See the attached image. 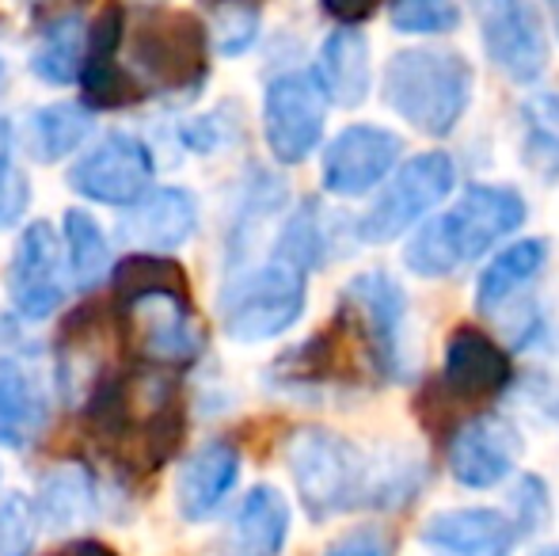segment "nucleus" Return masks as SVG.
I'll return each instance as SVG.
<instances>
[{
    "label": "nucleus",
    "mask_w": 559,
    "mask_h": 556,
    "mask_svg": "<svg viewBox=\"0 0 559 556\" xmlns=\"http://www.w3.org/2000/svg\"><path fill=\"white\" fill-rule=\"evenodd\" d=\"M548 511H552V504H548V484L540 481V476H522L514 488V514H510L514 527L518 530L545 527Z\"/></svg>",
    "instance_id": "nucleus-36"
},
{
    "label": "nucleus",
    "mask_w": 559,
    "mask_h": 556,
    "mask_svg": "<svg viewBox=\"0 0 559 556\" xmlns=\"http://www.w3.org/2000/svg\"><path fill=\"white\" fill-rule=\"evenodd\" d=\"M84 427L122 465H141L153 473L176 458L187 430V409L176 381L148 366L99 381L84 409Z\"/></svg>",
    "instance_id": "nucleus-1"
},
{
    "label": "nucleus",
    "mask_w": 559,
    "mask_h": 556,
    "mask_svg": "<svg viewBox=\"0 0 559 556\" xmlns=\"http://www.w3.org/2000/svg\"><path fill=\"white\" fill-rule=\"evenodd\" d=\"M545 260H548V240L530 237V240H514V245H507L491 263H487L484 275H479V282H476V309L479 312L502 309L518 289H525L533 279L540 275Z\"/></svg>",
    "instance_id": "nucleus-22"
},
{
    "label": "nucleus",
    "mask_w": 559,
    "mask_h": 556,
    "mask_svg": "<svg viewBox=\"0 0 559 556\" xmlns=\"http://www.w3.org/2000/svg\"><path fill=\"white\" fill-rule=\"evenodd\" d=\"M122 50L130 76L148 92H194L210 73V31L199 15L176 8H141L126 15Z\"/></svg>",
    "instance_id": "nucleus-3"
},
{
    "label": "nucleus",
    "mask_w": 559,
    "mask_h": 556,
    "mask_svg": "<svg viewBox=\"0 0 559 556\" xmlns=\"http://www.w3.org/2000/svg\"><path fill=\"white\" fill-rule=\"evenodd\" d=\"M199 229V202L183 187H148L118 222V237L133 252H171Z\"/></svg>",
    "instance_id": "nucleus-17"
},
{
    "label": "nucleus",
    "mask_w": 559,
    "mask_h": 556,
    "mask_svg": "<svg viewBox=\"0 0 559 556\" xmlns=\"http://www.w3.org/2000/svg\"><path fill=\"white\" fill-rule=\"evenodd\" d=\"M324 556H389V537L377 527H358L328 545Z\"/></svg>",
    "instance_id": "nucleus-37"
},
{
    "label": "nucleus",
    "mask_w": 559,
    "mask_h": 556,
    "mask_svg": "<svg viewBox=\"0 0 559 556\" xmlns=\"http://www.w3.org/2000/svg\"><path fill=\"white\" fill-rule=\"evenodd\" d=\"M289 537V504L278 488L259 484L240 499L222 534L225 556H282Z\"/></svg>",
    "instance_id": "nucleus-19"
},
{
    "label": "nucleus",
    "mask_w": 559,
    "mask_h": 556,
    "mask_svg": "<svg viewBox=\"0 0 559 556\" xmlns=\"http://www.w3.org/2000/svg\"><path fill=\"white\" fill-rule=\"evenodd\" d=\"M84 58H88V35H84L81 15L61 12L38 38L31 54V73L46 84H73L81 81Z\"/></svg>",
    "instance_id": "nucleus-24"
},
{
    "label": "nucleus",
    "mask_w": 559,
    "mask_h": 556,
    "mask_svg": "<svg viewBox=\"0 0 559 556\" xmlns=\"http://www.w3.org/2000/svg\"><path fill=\"white\" fill-rule=\"evenodd\" d=\"M46 397L20 363H0V446H27L46 427Z\"/></svg>",
    "instance_id": "nucleus-23"
},
{
    "label": "nucleus",
    "mask_w": 559,
    "mask_h": 556,
    "mask_svg": "<svg viewBox=\"0 0 559 556\" xmlns=\"http://www.w3.org/2000/svg\"><path fill=\"white\" fill-rule=\"evenodd\" d=\"M525 217H530V206H525L522 194L514 187L499 184H472L456 199V206L445 210V225L464 263L491 252L499 240L514 237L525 225Z\"/></svg>",
    "instance_id": "nucleus-15"
},
{
    "label": "nucleus",
    "mask_w": 559,
    "mask_h": 556,
    "mask_svg": "<svg viewBox=\"0 0 559 556\" xmlns=\"http://www.w3.org/2000/svg\"><path fill=\"white\" fill-rule=\"evenodd\" d=\"M328 127V99L312 73H282L266 84L263 138L278 164H301Z\"/></svg>",
    "instance_id": "nucleus-9"
},
{
    "label": "nucleus",
    "mask_w": 559,
    "mask_h": 556,
    "mask_svg": "<svg viewBox=\"0 0 559 556\" xmlns=\"http://www.w3.org/2000/svg\"><path fill=\"white\" fill-rule=\"evenodd\" d=\"M27 206V184L12 161V122L0 115V225L15 222Z\"/></svg>",
    "instance_id": "nucleus-35"
},
{
    "label": "nucleus",
    "mask_w": 559,
    "mask_h": 556,
    "mask_svg": "<svg viewBox=\"0 0 559 556\" xmlns=\"http://www.w3.org/2000/svg\"><path fill=\"white\" fill-rule=\"evenodd\" d=\"M61 233H66V256L76 286H96L107 275V268H111V245H107L96 217H88L84 210H66Z\"/></svg>",
    "instance_id": "nucleus-28"
},
{
    "label": "nucleus",
    "mask_w": 559,
    "mask_h": 556,
    "mask_svg": "<svg viewBox=\"0 0 559 556\" xmlns=\"http://www.w3.org/2000/svg\"><path fill=\"white\" fill-rule=\"evenodd\" d=\"M346 312L354 317L366 358L384 381L407 374V294L389 271H366L343 289Z\"/></svg>",
    "instance_id": "nucleus-7"
},
{
    "label": "nucleus",
    "mask_w": 559,
    "mask_h": 556,
    "mask_svg": "<svg viewBox=\"0 0 559 556\" xmlns=\"http://www.w3.org/2000/svg\"><path fill=\"white\" fill-rule=\"evenodd\" d=\"M522 153L540 179H559V92H533L522 104Z\"/></svg>",
    "instance_id": "nucleus-25"
},
{
    "label": "nucleus",
    "mask_w": 559,
    "mask_h": 556,
    "mask_svg": "<svg viewBox=\"0 0 559 556\" xmlns=\"http://www.w3.org/2000/svg\"><path fill=\"white\" fill-rule=\"evenodd\" d=\"M286 461L309 519L324 522L361 504H377L373 469H369L366 453L335 430H294L286 442Z\"/></svg>",
    "instance_id": "nucleus-4"
},
{
    "label": "nucleus",
    "mask_w": 559,
    "mask_h": 556,
    "mask_svg": "<svg viewBox=\"0 0 559 556\" xmlns=\"http://www.w3.org/2000/svg\"><path fill=\"white\" fill-rule=\"evenodd\" d=\"M461 252H456V240L442 217H430V222H419V229L412 233L404 248V268L415 271L419 279H445L461 268Z\"/></svg>",
    "instance_id": "nucleus-30"
},
{
    "label": "nucleus",
    "mask_w": 559,
    "mask_h": 556,
    "mask_svg": "<svg viewBox=\"0 0 559 556\" xmlns=\"http://www.w3.org/2000/svg\"><path fill=\"white\" fill-rule=\"evenodd\" d=\"M118 301H130L141 294H191L187 289V271L164 252H130L115 268Z\"/></svg>",
    "instance_id": "nucleus-27"
},
{
    "label": "nucleus",
    "mask_w": 559,
    "mask_h": 556,
    "mask_svg": "<svg viewBox=\"0 0 559 556\" xmlns=\"http://www.w3.org/2000/svg\"><path fill=\"white\" fill-rule=\"evenodd\" d=\"M73 549V556H118L115 549H107L104 542H76V545H69Z\"/></svg>",
    "instance_id": "nucleus-39"
},
{
    "label": "nucleus",
    "mask_w": 559,
    "mask_h": 556,
    "mask_svg": "<svg viewBox=\"0 0 559 556\" xmlns=\"http://www.w3.org/2000/svg\"><path fill=\"white\" fill-rule=\"evenodd\" d=\"M92 134V111L84 104H50L31 115V149L43 164L66 161Z\"/></svg>",
    "instance_id": "nucleus-26"
},
{
    "label": "nucleus",
    "mask_w": 559,
    "mask_h": 556,
    "mask_svg": "<svg viewBox=\"0 0 559 556\" xmlns=\"http://www.w3.org/2000/svg\"><path fill=\"white\" fill-rule=\"evenodd\" d=\"M126 340L153 366H183L202 351L191 294H141L122 301Z\"/></svg>",
    "instance_id": "nucleus-10"
},
{
    "label": "nucleus",
    "mask_w": 559,
    "mask_h": 556,
    "mask_svg": "<svg viewBox=\"0 0 559 556\" xmlns=\"http://www.w3.org/2000/svg\"><path fill=\"white\" fill-rule=\"evenodd\" d=\"M384 104L419 134L445 138L464 119L476 96V73L468 58L442 46L396 50L381 76Z\"/></svg>",
    "instance_id": "nucleus-2"
},
{
    "label": "nucleus",
    "mask_w": 559,
    "mask_h": 556,
    "mask_svg": "<svg viewBox=\"0 0 559 556\" xmlns=\"http://www.w3.org/2000/svg\"><path fill=\"white\" fill-rule=\"evenodd\" d=\"M400 156H404L400 134L373 127V122H354L324 149L320 184H324L328 194L358 199V194L373 191L381 179H389V171L396 168Z\"/></svg>",
    "instance_id": "nucleus-12"
},
{
    "label": "nucleus",
    "mask_w": 559,
    "mask_h": 556,
    "mask_svg": "<svg viewBox=\"0 0 559 556\" xmlns=\"http://www.w3.org/2000/svg\"><path fill=\"white\" fill-rule=\"evenodd\" d=\"M69 187L99 206H133L153 187V153L141 138L111 134L69 168Z\"/></svg>",
    "instance_id": "nucleus-11"
},
{
    "label": "nucleus",
    "mask_w": 559,
    "mask_h": 556,
    "mask_svg": "<svg viewBox=\"0 0 559 556\" xmlns=\"http://www.w3.org/2000/svg\"><path fill=\"white\" fill-rule=\"evenodd\" d=\"M92 507V481L84 469L76 465H58L53 473L43 476L38 488V514L50 522L53 530L76 527Z\"/></svg>",
    "instance_id": "nucleus-29"
},
{
    "label": "nucleus",
    "mask_w": 559,
    "mask_h": 556,
    "mask_svg": "<svg viewBox=\"0 0 559 556\" xmlns=\"http://www.w3.org/2000/svg\"><path fill=\"white\" fill-rule=\"evenodd\" d=\"M309 301L305 271L278 260L233 279L222 289V324L236 343H263L289 332Z\"/></svg>",
    "instance_id": "nucleus-5"
},
{
    "label": "nucleus",
    "mask_w": 559,
    "mask_h": 556,
    "mask_svg": "<svg viewBox=\"0 0 559 556\" xmlns=\"http://www.w3.org/2000/svg\"><path fill=\"white\" fill-rule=\"evenodd\" d=\"M0 81H4V61H0Z\"/></svg>",
    "instance_id": "nucleus-42"
},
{
    "label": "nucleus",
    "mask_w": 559,
    "mask_h": 556,
    "mask_svg": "<svg viewBox=\"0 0 559 556\" xmlns=\"http://www.w3.org/2000/svg\"><path fill=\"white\" fill-rule=\"evenodd\" d=\"M236 476H240V453H236V446L222 442V438L199 446L183 461V469H179V481H176L179 514L187 522L210 519L217 511V504L233 492Z\"/></svg>",
    "instance_id": "nucleus-20"
},
{
    "label": "nucleus",
    "mask_w": 559,
    "mask_h": 556,
    "mask_svg": "<svg viewBox=\"0 0 559 556\" xmlns=\"http://www.w3.org/2000/svg\"><path fill=\"white\" fill-rule=\"evenodd\" d=\"M518 458H522V435L510 419L484 412V416L461 423L449 438V473L461 488H495L514 473Z\"/></svg>",
    "instance_id": "nucleus-13"
},
{
    "label": "nucleus",
    "mask_w": 559,
    "mask_h": 556,
    "mask_svg": "<svg viewBox=\"0 0 559 556\" xmlns=\"http://www.w3.org/2000/svg\"><path fill=\"white\" fill-rule=\"evenodd\" d=\"M491 66L514 84H537L552 58L548 31L530 0H468Z\"/></svg>",
    "instance_id": "nucleus-8"
},
{
    "label": "nucleus",
    "mask_w": 559,
    "mask_h": 556,
    "mask_svg": "<svg viewBox=\"0 0 559 556\" xmlns=\"http://www.w3.org/2000/svg\"><path fill=\"white\" fill-rule=\"evenodd\" d=\"M35 549V507L23 496L0 504V556H27Z\"/></svg>",
    "instance_id": "nucleus-34"
},
{
    "label": "nucleus",
    "mask_w": 559,
    "mask_h": 556,
    "mask_svg": "<svg viewBox=\"0 0 559 556\" xmlns=\"http://www.w3.org/2000/svg\"><path fill=\"white\" fill-rule=\"evenodd\" d=\"M320 4H324L338 23L354 27V23L369 20V15H373L377 8H381V0H320Z\"/></svg>",
    "instance_id": "nucleus-38"
},
{
    "label": "nucleus",
    "mask_w": 559,
    "mask_h": 556,
    "mask_svg": "<svg viewBox=\"0 0 559 556\" xmlns=\"http://www.w3.org/2000/svg\"><path fill=\"white\" fill-rule=\"evenodd\" d=\"M453 184L456 164L445 153L412 156L392 171V179L373 199V206L358 217V237L369 240V245H389V240L404 237L407 229L427 222V214L438 202H445Z\"/></svg>",
    "instance_id": "nucleus-6"
},
{
    "label": "nucleus",
    "mask_w": 559,
    "mask_h": 556,
    "mask_svg": "<svg viewBox=\"0 0 559 556\" xmlns=\"http://www.w3.org/2000/svg\"><path fill=\"white\" fill-rule=\"evenodd\" d=\"M278 260L294 263L297 271L309 275L312 268L324 263V229H320V214H317V202H301L294 210V217L286 222L278 237Z\"/></svg>",
    "instance_id": "nucleus-31"
},
{
    "label": "nucleus",
    "mask_w": 559,
    "mask_h": 556,
    "mask_svg": "<svg viewBox=\"0 0 559 556\" xmlns=\"http://www.w3.org/2000/svg\"><path fill=\"white\" fill-rule=\"evenodd\" d=\"M389 23L400 35H445L461 23L456 0H389Z\"/></svg>",
    "instance_id": "nucleus-32"
},
{
    "label": "nucleus",
    "mask_w": 559,
    "mask_h": 556,
    "mask_svg": "<svg viewBox=\"0 0 559 556\" xmlns=\"http://www.w3.org/2000/svg\"><path fill=\"white\" fill-rule=\"evenodd\" d=\"M510 378H514L510 355L487 332H479V328H472V324H461L449 335L442 386L453 401H461V404L495 401V397L510 386Z\"/></svg>",
    "instance_id": "nucleus-16"
},
{
    "label": "nucleus",
    "mask_w": 559,
    "mask_h": 556,
    "mask_svg": "<svg viewBox=\"0 0 559 556\" xmlns=\"http://www.w3.org/2000/svg\"><path fill=\"white\" fill-rule=\"evenodd\" d=\"M537 556H559V549H545V553H537Z\"/></svg>",
    "instance_id": "nucleus-40"
},
{
    "label": "nucleus",
    "mask_w": 559,
    "mask_h": 556,
    "mask_svg": "<svg viewBox=\"0 0 559 556\" xmlns=\"http://www.w3.org/2000/svg\"><path fill=\"white\" fill-rule=\"evenodd\" d=\"M210 38L228 58L251 50L259 38V0H225V4H214V31H210Z\"/></svg>",
    "instance_id": "nucleus-33"
},
{
    "label": "nucleus",
    "mask_w": 559,
    "mask_h": 556,
    "mask_svg": "<svg viewBox=\"0 0 559 556\" xmlns=\"http://www.w3.org/2000/svg\"><path fill=\"white\" fill-rule=\"evenodd\" d=\"M50 556H73V549H66V553H50Z\"/></svg>",
    "instance_id": "nucleus-41"
},
{
    "label": "nucleus",
    "mask_w": 559,
    "mask_h": 556,
    "mask_svg": "<svg viewBox=\"0 0 559 556\" xmlns=\"http://www.w3.org/2000/svg\"><path fill=\"white\" fill-rule=\"evenodd\" d=\"M518 534L514 519L495 507H456L423 527V545L435 556H510Z\"/></svg>",
    "instance_id": "nucleus-18"
},
{
    "label": "nucleus",
    "mask_w": 559,
    "mask_h": 556,
    "mask_svg": "<svg viewBox=\"0 0 559 556\" xmlns=\"http://www.w3.org/2000/svg\"><path fill=\"white\" fill-rule=\"evenodd\" d=\"M317 76L320 92L335 107H358L369 96L373 66H369V43L358 27H338L324 38L317 54Z\"/></svg>",
    "instance_id": "nucleus-21"
},
{
    "label": "nucleus",
    "mask_w": 559,
    "mask_h": 556,
    "mask_svg": "<svg viewBox=\"0 0 559 556\" xmlns=\"http://www.w3.org/2000/svg\"><path fill=\"white\" fill-rule=\"evenodd\" d=\"M8 294L23 320H46L66 301L61 282V245L53 225L35 222L15 240L12 268H8Z\"/></svg>",
    "instance_id": "nucleus-14"
}]
</instances>
